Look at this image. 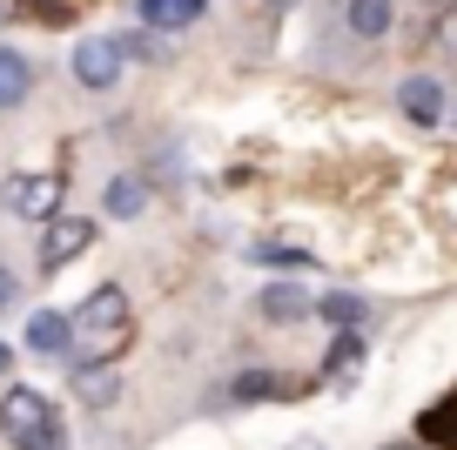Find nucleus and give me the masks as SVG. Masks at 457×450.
Masks as SVG:
<instances>
[{
	"mask_svg": "<svg viewBox=\"0 0 457 450\" xmlns=\"http://www.w3.org/2000/svg\"><path fill=\"white\" fill-rule=\"evenodd\" d=\"M129 337H135L129 296L114 289V282L87 289L81 303H74V350H68V370H81V363H114V350H129Z\"/></svg>",
	"mask_w": 457,
	"mask_h": 450,
	"instance_id": "f257e3e1",
	"label": "nucleus"
},
{
	"mask_svg": "<svg viewBox=\"0 0 457 450\" xmlns=\"http://www.w3.org/2000/svg\"><path fill=\"white\" fill-rule=\"evenodd\" d=\"M0 430H7V444H14V450H61V444H68L54 404H47L41 390H28V383L0 396Z\"/></svg>",
	"mask_w": 457,
	"mask_h": 450,
	"instance_id": "f03ea898",
	"label": "nucleus"
},
{
	"mask_svg": "<svg viewBox=\"0 0 457 450\" xmlns=\"http://www.w3.org/2000/svg\"><path fill=\"white\" fill-rule=\"evenodd\" d=\"M0 209L21 215V222H54L61 209V175H7L0 182Z\"/></svg>",
	"mask_w": 457,
	"mask_h": 450,
	"instance_id": "7ed1b4c3",
	"label": "nucleus"
},
{
	"mask_svg": "<svg viewBox=\"0 0 457 450\" xmlns=\"http://www.w3.org/2000/svg\"><path fill=\"white\" fill-rule=\"evenodd\" d=\"M87 242H95V215H74V209L54 215V222H47V236H41V269H47V276H54V269H68Z\"/></svg>",
	"mask_w": 457,
	"mask_h": 450,
	"instance_id": "20e7f679",
	"label": "nucleus"
},
{
	"mask_svg": "<svg viewBox=\"0 0 457 450\" xmlns=\"http://www.w3.org/2000/svg\"><path fill=\"white\" fill-rule=\"evenodd\" d=\"M121 41H108V34H87V41H74V81L81 88H114V74H121Z\"/></svg>",
	"mask_w": 457,
	"mask_h": 450,
	"instance_id": "39448f33",
	"label": "nucleus"
},
{
	"mask_svg": "<svg viewBox=\"0 0 457 450\" xmlns=\"http://www.w3.org/2000/svg\"><path fill=\"white\" fill-rule=\"evenodd\" d=\"M202 7H209V0H135L142 28H155V34H182V28H195Z\"/></svg>",
	"mask_w": 457,
	"mask_h": 450,
	"instance_id": "423d86ee",
	"label": "nucleus"
},
{
	"mask_svg": "<svg viewBox=\"0 0 457 450\" xmlns=\"http://www.w3.org/2000/svg\"><path fill=\"white\" fill-rule=\"evenodd\" d=\"M323 370H329V390H337V396H350V390H357V370H363V343H357V329H343V337L329 343Z\"/></svg>",
	"mask_w": 457,
	"mask_h": 450,
	"instance_id": "0eeeda50",
	"label": "nucleus"
},
{
	"mask_svg": "<svg viewBox=\"0 0 457 450\" xmlns=\"http://www.w3.org/2000/svg\"><path fill=\"white\" fill-rule=\"evenodd\" d=\"M28 350L68 356V350H74V316H68V310H41V316L28 323Z\"/></svg>",
	"mask_w": 457,
	"mask_h": 450,
	"instance_id": "6e6552de",
	"label": "nucleus"
},
{
	"mask_svg": "<svg viewBox=\"0 0 457 450\" xmlns=\"http://www.w3.org/2000/svg\"><path fill=\"white\" fill-rule=\"evenodd\" d=\"M68 377H74V396H81L87 410H101V404L121 396V370L114 363H81V370H68Z\"/></svg>",
	"mask_w": 457,
	"mask_h": 450,
	"instance_id": "1a4fd4ad",
	"label": "nucleus"
},
{
	"mask_svg": "<svg viewBox=\"0 0 457 450\" xmlns=\"http://www.w3.org/2000/svg\"><path fill=\"white\" fill-rule=\"evenodd\" d=\"M397 108L411 114V121H424V128H430V121H444V88L430 81V74H411V81L397 88Z\"/></svg>",
	"mask_w": 457,
	"mask_h": 450,
	"instance_id": "9d476101",
	"label": "nucleus"
},
{
	"mask_svg": "<svg viewBox=\"0 0 457 450\" xmlns=\"http://www.w3.org/2000/svg\"><path fill=\"white\" fill-rule=\"evenodd\" d=\"M256 310H262V323H303V316H310V296H303L296 282H270V289L256 296Z\"/></svg>",
	"mask_w": 457,
	"mask_h": 450,
	"instance_id": "9b49d317",
	"label": "nucleus"
},
{
	"mask_svg": "<svg viewBox=\"0 0 457 450\" xmlns=\"http://www.w3.org/2000/svg\"><path fill=\"white\" fill-rule=\"evenodd\" d=\"M101 209H108L114 222H135V215L148 209V182H142V175H114L108 196H101Z\"/></svg>",
	"mask_w": 457,
	"mask_h": 450,
	"instance_id": "f8f14e48",
	"label": "nucleus"
},
{
	"mask_svg": "<svg viewBox=\"0 0 457 450\" xmlns=\"http://www.w3.org/2000/svg\"><path fill=\"white\" fill-rule=\"evenodd\" d=\"M28 88H34L28 54H21V47H0V108H21V101H28Z\"/></svg>",
	"mask_w": 457,
	"mask_h": 450,
	"instance_id": "ddd939ff",
	"label": "nucleus"
},
{
	"mask_svg": "<svg viewBox=\"0 0 457 450\" xmlns=\"http://www.w3.org/2000/svg\"><path fill=\"white\" fill-rule=\"evenodd\" d=\"M316 316H323V323L343 337V329H357V323H363V296H350V289H329L323 303H316Z\"/></svg>",
	"mask_w": 457,
	"mask_h": 450,
	"instance_id": "4468645a",
	"label": "nucleus"
},
{
	"mask_svg": "<svg viewBox=\"0 0 457 450\" xmlns=\"http://www.w3.org/2000/svg\"><path fill=\"white\" fill-rule=\"evenodd\" d=\"M390 14H397V7H390V0H350V34H363V41H377V34L390 28Z\"/></svg>",
	"mask_w": 457,
	"mask_h": 450,
	"instance_id": "2eb2a0df",
	"label": "nucleus"
},
{
	"mask_svg": "<svg viewBox=\"0 0 457 450\" xmlns=\"http://www.w3.org/2000/svg\"><path fill=\"white\" fill-rule=\"evenodd\" d=\"M249 262H262V269H310V249H296V242H256Z\"/></svg>",
	"mask_w": 457,
	"mask_h": 450,
	"instance_id": "dca6fc26",
	"label": "nucleus"
},
{
	"mask_svg": "<svg viewBox=\"0 0 457 450\" xmlns=\"http://www.w3.org/2000/svg\"><path fill=\"white\" fill-rule=\"evenodd\" d=\"M283 390V383H276V370H243V377L228 383V396H236V404H262V396H276Z\"/></svg>",
	"mask_w": 457,
	"mask_h": 450,
	"instance_id": "f3484780",
	"label": "nucleus"
},
{
	"mask_svg": "<svg viewBox=\"0 0 457 450\" xmlns=\"http://www.w3.org/2000/svg\"><path fill=\"white\" fill-rule=\"evenodd\" d=\"M437 41H444V47H457V0L444 7V21H437Z\"/></svg>",
	"mask_w": 457,
	"mask_h": 450,
	"instance_id": "a211bd4d",
	"label": "nucleus"
},
{
	"mask_svg": "<svg viewBox=\"0 0 457 450\" xmlns=\"http://www.w3.org/2000/svg\"><path fill=\"white\" fill-rule=\"evenodd\" d=\"M7 296H14V276H7V269H0V303H7Z\"/></svg>",
	"mask_w": 457,
	"mask_h": 450,
	"instance_id": "6ab92c4d",
	"label": "nucleus"
},
{
	"mask_svg": "<svg viewBox=\"0 0 457 450\" xmlns=\"http://www.w3.org/2000/svg\"><path fill=\"white\" fill-rule=\"evenodd\" d=\"M7 370H14V350H7V343H0V377H7Z\"/></svg>",
	"mask_w": 457,
	"mask_h": 450,
	"instance_id": "aec40b11",
	"label": "nucleus"
},
{
	"mask_svg": "<svg viewBox=\"0 0 457 450\" xmlns=\"http://www.w3.org/2000/svg\"><path fill=\"white\" fill-rule=\"evenodd\" d=\"M262 7H270V14H283V7H289V0H262Z\"/></svg>",
	"mask_w": 457,
	"mask_h": 450,
	"instance_id": "412c9836",
	"label": "nucleus"
},
{
	"mask_svg": "<svg viewBox=\"0 0 457 450\" xmlns=\"http://www.w3.org/2000/svg\"><path fill=\"white\" fill-rule=\"evenodd\" d=\"M390 450H417V444H390Z\"/></svg>",
	"mask_w": 457,
	"mask_h": 450,
	"instance_id": "4be33fe9",
	"label": "nucleus"
},
{
	"mask_svg": "<svg viewBox=\"0 0 457 450\" xmlns=\"http://www.w3.org/2000/svg\"><path fill=\"white\" fill-rule=\"evenodd\" d=\"M424 7H444V0H424Z\"/></svg>",
	"mask_w": 457,
	"mask_h": 450,
	"instance_id": "5701e85b",
	"label": "nucleus"
}]
</instances>
